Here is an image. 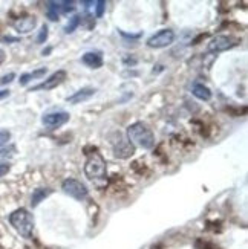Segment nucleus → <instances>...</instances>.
Listing matches in <instances>:
<instances>
[{
  "label": "nucleus",
  "instance_id": "obj_2",
  "mask_svg": "<svg viewBox=\"0 0 248 249\" xmlns=\"http://www.w3.org/2000/svg\"><path fill=\"white\" fill-rule=\"evenodd\" d=\"M127 139L135 147H141L144 150H150L155 145V135L144 123H134L127 127Z\"/></svg>",
  "mask_w": 248,
  "mask_h": 249
},
{
  "label": "nucleus",
  "instance_id": "obj_5",
  "mask_svg": "<svg viewBox=\"0 0 248 249\" xmlns=\"http://www.w3.org/2000/svg\"><path fill=\"white\" fill-rule=\"evenodd\" d=\"M241 43V40L234 36H216L213 37L209 43H207V52L210 53H219V52H225L229 49H233L234 46H238Z\"/></svg>",
  "mask_w": 248,
  "mask_h": 249
},
{
  "label": "nucleus",
  "instance_id": "obj_4",
  "mask_svg": "<svg viewBox=\"0 0 248 249\" xmlns=\"http://www.w3.org/2000/svg\"><path fill=\"white\" fill-rule=\"evenodd\" d=\"M109 139H111V145H112V151L115 158L129 159L135 155V145L121 132H114L109 136Z\"/></svg>",
  "mask_w": 248,
  "mask_h": 249
},
{
  "label": "nucleus",
  "instance_id": "obj_23",
  "mask_svg": "<svg viewBox=\"0 0 248 249\" xmlns=\"http://www.w3.org/2000/svg\"><path fill=\"white\" fill-rule=\"evenodd\" d=\"M74 2H63L60 3V11L61 13H69V11H74Z\"/></svg>",
  "mask_w": 248,
  "mask_h": 249
},
{
  "label": "nucleus",
  "instance_id": "obj_16",
  "mask_svg": "<svg viewBox=\"0 0 248 249\" xmlns=\"http://www.w3.org/2000/svg\"><path fill=\"white\" fill-rule=\"evenodd\" d=\"M58 13H60V3L49 2L48 3V9H46V14L49 17V20H52V21L58 20Z\"/></svg>",
  "mask_w": 248,
  "mask_h": 249
},
{
  "label": "nucleus",
  "instance_id": "obj_11",
  "mask_svg": "<svg viewBox=\"0 0 248 249\" xmlns=\"http://www.w3.org/2000/svg\"><path fill=\"white\" fill-rule=\"evenodd\" d=\"M81 63L91 69H100L103 68L104 60H103L101 52H86L81 57Z\"/></svg>",
  "mask_w": 248,
  "mask_h": 249
},
{
  "label": "nucleus",
  "instance_id": "obj_7",
  "mask_svg": "<svg viewBox=\"0 0 248 249\" xmlns=\"http://www.w3.org/2000/svg\"><path fill=\"white\" fill-rule=\"evenodd\" d=\"M175 41V32L172 29H161L147 40V46L152 49L167 48Z\"/></svg>",
  "mask_w": 248,
  "mask_h": 249
},
{
  "label": "nucleus",
  "instance_id": "obj_15",
  "mask_svg": "<svg viewBox=\"0 0 248 249\" xmlns=\"http://www.w3.org/2000/svg\"><path fill=\"white\" fill-rule=\"evenodd\" d=\"M46 72H48V69H46V68H40V69H37V71H34V72L23 73V75H21V77H20V84H21V86H26V84H28L29 81H32V80L45 77Z\"/></svg>",
  "mask_w": 248,
  "mask_h": 249
},
{
  "label": "nucleus",
  "instance_id": "obj_24",
  "mask_svg": "<svg viewBox=\"0 0 248 249\" xmlns=\"http://www.w3.org/2000/svg\"><path fill=\"white\" fill-rule=\"evenodd\" d=\"M16 78V75L14 73H8V75H5V77L0 80V84H8V83H11Z\"/></svg>",
  "mask_w": 248,
  "mask_h": 249
},
{
  "label": "nucleus",
  "instance_id": "obj_6",
  "mask_svg": "<svg viewBox=\"0 0 248 249\" xmlns=\"http://www.w3.org/2000/svg\"><path fill=\"white\" fill-rule=\"evenodd\" d=\"M61 190L64 194H68L69 197H72L75 200H84L89 194L88 187H86L83 182H80L77 179H72V178H68L63 180Z\"/></svg>",
  "mask_w": 248,
  "mask_h": 249
},
{
  "label": "nucleus",
  "instance_id": "obj_26",
  "mask_svg": "<svg viewBox=\"0 0 248 249\" xmlns=\"http://www.w3.org/2000/svg\"><path fill=\"white\" fill-rule=\"evenodd\" d=\"M5 58H6V53H5V51L0 49V64H2V63L5 61Z\"/></svg>",
  "mask_w": 248,
  "mask_h": 249
},
{
  "label": "nucleus",
  "instance_id": "obj_20",
  "mask_svg": "<svg viewBox=\"0 0 248 249\" xmlns=\"http://www.w3.org/2000/svg\"><path fill=\"white\" fill-rule=\"evenodd\" d=\"M11 139V132L9 130H0V148L5 144H8V141Z\"/></svg>",
  "mask_w": 248,
  "mask_h": 249
},
{
  "label": "nucleus",
  "instance_id": "obj_17",
  "mask_svg": "<svg viewBox=\"0 0 248 249\" xmlns=\"http://www.w3.org/2000/svg\"><path fill=\"white\" fill-rule=\"evenodd\" d=\"M80 21H81V17H80V16H74V17L69 20V23L66 25V28H64V32H66V34H72V32L78 28Z\"/></svg>",
  "mask_w": 248,
  "mask_h": 249
},
{
  "label": "nucleus",
  "instance_id": "obj_12",
  "mask_svg": "<svg viewBox=\"0 0 248 249\" xmlns=\"http://www.w3.org/2000/svg\"><path fill=\"white\" fill-rule=\"evenodd\" d=\"M96 89L95 88H83L80 90H77L74 95L68 96L66 101L69 104H80V103H84V101H88L89 98H92V96L95 95Z\"/></svg>",
  "mask_w": 248,
  "mask_h": 249
},
{
  "label": "nucleus",
  "instance_id": "obj_14",
  "mask_svg": "<svg viewBox=\"0 0 248 249\" xmlns=\"http://www.w3.org/2000/svg\"><path fill=\"white\" fill-rule=\"evenodd\" d=\"M52 194V190L51 188H36L32 191V196H31V205L32 208H36L40 205V202H43L46 197H49Z\"/></svg>",
  "mask_w": 248,
  "mask_h": 249
},
{
  "label": "nucleus",
  "instance_id": "obj_18",
  "mask_svg": "<svg viewBox=\"0 0 248 249\" xmlns=\"http://www.w3.org/2000/svg\"><path fill=\"white\" fill-rule=\"evenodd\" d=\"M14 153H16V145H8V147L0 148V160H5V159L13 158Z\"/></svg>",
  "mask_w": 248,
  "mask_h": 249
},
{
  "label": "nucleus",
  "instance_id": "obj_13",
  "mask_svg": "<svg viewBox=\"0 0 248 249\" xmlns=\"http://www.w3.org/2000/svg\"><path fill=\"white\" fill-rule=\"evenodd\" d=\"M191 93L195 95L198 100H201V101H209L211 98V90L207 88L206 84H202V83H195V84H193Z\"/></svg>",
  "mask_w": 248,
  "mask_h": 249
},
{
  "label": "nucleus",
  "instance_id": "obj_1",
  "mask_svg": "<svg viewBox=\"0 0 248 249\" xmlns=\"http://www.w3.org/2000/svg\"><path fill=\"white\" fill-rule=\"evenodd\" d=\"M9 223L17 231V234H20L23 239H32L36 220H34V215H32L26 208H19L11 213Z\"/></svg>",
  "mask_w": 248,
  "mask_h": 249
},
{
  "label": "nucleus",
  "instance_id": "obj_25",
  "mask_svg": "<svg viewBox=\"0 0 248 249\" xmlns=\"http://www.w3.org/2000/svg\"><path fill=\"white\" fill-rule=\"evenodd\" d=\"M6 96H9V90H0V100L6 98Z\"/></svg>",
  "mask_w": 248,
  "mask_h": 249
},
{
  "label": "nucleus",
  "instance_id": "obj_19",
  "mask_svg": "<svg viewBox=\"0 0 248 249\" xmlns=\"http://www.w3.org/2000/svg\"><path fill=\"white\" fill-rule=\"evenodd\" d=\"M48 36H49V29H48L46 25H43L41 29H40V32H38V37H37V43H38V45H43V43L48 40Z\"/></svg>",
  "mask_w": 248,
  "mask_h": 249
},
{
  "label": "nucleus",
  "instance_id": "obj_21",
  "mask_svg": "<svg viewBox=\"0 0 248 249\" xmlns=\"http://www.w3.org/2000/svg\"><path fill=\"white\" fill-rule=\"evenodd\" d=\"M95 8H96V17L101 18L103 14H104V9H106V2L104 0H98V2H95Z\"/></svg>",
  "mask_w": 248,
  "mask_h": 249
},
{
  "label": "nucleus",
  "instance_id": "obj_22",
  "mask_svg": "<svg viewBox=\"0 0 248 249\" xmlns=\"http://www.w3.org/2000/svg\"><path fill=\"white\" fill-rule=\"evenodd\" d=\"M9 170H11V164H9V162H0V178L6 176L8 173H9Z\"/></svg>",
  "mask_w": 248,
  "mask_h": 249
},
{
  "label": "nucleus",
  "instance_id": "obj_3",
  "mask_svg": "<svg viewBox=\"0 0 248 249\" xmlns=\"http://www.w3.org/2000/svg\"><path fill=\"white\" fill-rule=\"evenodd\" d=\"M84 175L92 182H100L107 178V164L98 151H92L88 155V159L84 162Z\"/></svg>",
  "mask_w": 248,
  "mask_h": 249
},
{
  "label": "nucleus",
  "instance_id": "obj_27",
  "mask_svg": "<svg viewBox=\"0 0 248 249\" xmlns=\"http://www.w3.org/2000/svg\"><path fill=\"white\" fill-rule=\"evenodd\" d=\"M0 249H2V248H0Z\"/></svg>",
  "mask_w": 248,
  "mask_h": 249
},
{
  "label": "nucleus",
  "instance_id": "obj_8",
  "mask_svg": "<svg viewBox=\"0 0 248 249\" xmlns=\"http://www.w3.org/2000/svg\"><path fill=\"white\" fill-rule=\"evenodd\" d=\"M68 77V73L66 71H57V72H54L51 77H48L45 81H41L40 84L34 86V88H31L29 92H37V90H52V89H56L57 86H60L64 80H66Z\"/></svg>",
  "mask_w": 248,
  "mask_h": 249
},
{
  "label": "nucleus",
  "instance_id": "obj_9",
  "mask_svg": "<svg viewBox=\"0 0 248 249\" xmlns=\"http://www.w3.org/2000/svg\"><path fill=\"white\" fill-rule=\"evenodd\" d=\"M69 118L71 116L68 112H51L41 118V123L43 125H46L49 128H58L66 124L69 121Z\"/></svg>",
  "mask_w": 248,
  "mask_h": 249
},
{
  "label": "nucleus",
  "instance_id": "obj_10",
  "mask_svg": "<svg viewBox=\"0 0 248 249\" xmlns=\"http://www.w3.org/2000/svg\"><path fill=\"white\" fill-rule=\"evenodd\" d=\"M36 26H37V18L34 16H25L14 21V29L19 34H29V32L36 29Z\"/></svg>",
  "mask_w": 248,
  "mask_h": 249
}]
</instances>
